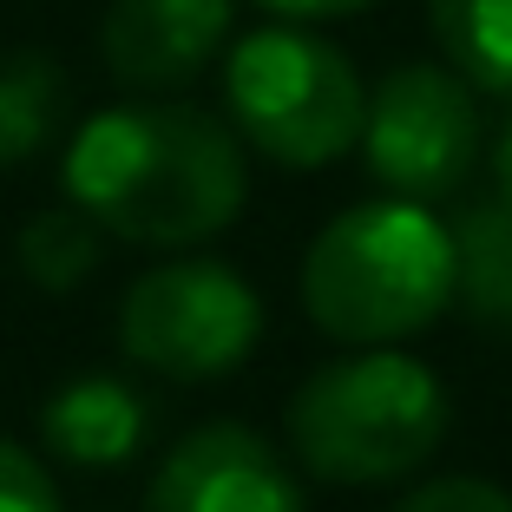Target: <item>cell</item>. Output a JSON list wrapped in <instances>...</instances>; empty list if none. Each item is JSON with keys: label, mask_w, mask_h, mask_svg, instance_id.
<instances>
[{"label": "cell", "mask_w": 512, "mask_h": 512, "mask_svg": "<svg viewBox=\"0 0 512 512\" xmlns=\"http://www.w3.org/2000/svg\"><path fill=\"white\" fill-rule=\"evenodd\" d=\"M151 512H309L296 473L237 421L197 427L151 480Z\"/></svg>", "instance_id": "obj_7"}, {"label": "cell", "mask_w": 512, "mask_h": 512, "mask_svg": "<svg viewBox=\"0 0 512 512\" xmlns=\"http://www.w3.org/2000/svg\"><path fill=\"white\" fill-rule=\"evenodd\" d=\"M493 171H499V197L512 204V119H506V132H499V151H493Z\"/></svg>", "instance_id": "obj_17"}, {"label": "cell", "mask_w": 512, "mask_h": 512, "mask_svg": "<svg viewBox=\"0 0 512 512\" xmlns=\"http://www.w3.org/2000/svg\"><path fill=\"white\" fill-rule=\"evenodd\" d=\"M368 165L394 197H447L480 158V106L453 66H401L375 86L362 125Z\"/></svg>", "instance_id": "obj_6"}, {"label": "cell", "mask_w": 512, "mask_h": 512, "mask_svg": "<svg viewBox=\"0 0 512 512\" xmlns=\"http://www.w3.org/2000/svg\"><path fill=\"white\" fill-rule=\"evenodd\" d=\"M66 119V73L46 53L0 60V165H27Z\"/></svg>", "instance_id": "obj_11"}, {"label": "cell", "mask_w": 512, "mask_h": 512, "mask_svg": "<svg viewBox=\"0 0 512 512\" xmlns=\"http://www.w3.org/2000/svg\"><path fill=\"white\" fill-rule=\"evenodd\" d=\"M447 434V394L414 355L362 348L322 368L289 401V447L302 467L342 486L401 480Z\"/></svg>", "instance_id": "obj_3"}, {"label": "cell", "mask_w": 512, "mask_h": 512, "mask_svg": "<svg viewBox=\"0 0 512 512\" xmlns=\"http://www.w3.org/2000/svg\"><path fill=\"white\" fill-rule=\"evenodd\" d=\"M66 197L106 237L184 250L243 211V145L197 106H112L73 132Z\"/></svg>", "instance_id": "obj_1"}, {"label": "cell", "mask_w": 512, "mask_h": 512, "mask_svg": "<svg viewBox=\"0 0 512 512\" xmlns=\"http://www.w3.org/2000/svg\"><path fill=\"white\" fill-rule=\"evenodd\" d=\"M0 512H60V493L27 447L0 440Z\"/></svg>", "instance_id": "obj_14"}, {"label": "cell", "mask_w": 512, "mask_h": 512, "mask_svg": "<svg viewBox=\"0 0 512 512\" xmlns=\"http://www.w3.org/2000/svg\"><path fill=\"white\" fill-rule=\"evenodd\" d=\"M263 309L256 289L224 263H171L132 283L119 309V342L138 368L171 381H204L224 375L250 355Z\"/></svg>", "instance_id": "obj_5"}, {"label": "cell", "mask_w": 512, "mask_h": 512, "mask_svg": "<svg viewBox=\"0 0 512 512\" xmlns=\"http://www.w3.org/2000/svg\"><path fill=\"white\" fill-rule=\"evenodd\" d=\"M224 99H230L237 132L263 158L296 165V171L335 165L342 151L362 145V125H368L362 73L348 66L342 46H329L302 20L256 27L230 46Z\"/></svg>", "instance_id": "obj_4"}, {"label": "cell", "mask_w": 512, "mask_h": 512, "mask_svg": "<svg viewBox=\"0 0 512 512\" xmlns=\"http://www.w3.org/2000/svg\"><path fill=\"white\" fill-rule=\"evenodd\" d=\"M20 270H27V283L46 289V296L79 289L99 270V224H92L79 204L73 211H40L20 230Z\"/></svg>", "instance_id": "obj_13"}, {"label": "cell", "mask_w": 512, "mask_h": 512, "mask_svg": "<svg viewBox=\"0 0 512 512\" xmlns=\"http://www.w3.org/2000/svg\"><path fill=\"white\" fill-rule=\"evenodd\" d=\"M145 427H151V407L138 401L132 381H112V375H79L40 407L46 447L60 460H73V467H119V460H132Z\"/></svg>", "instance_id": "obj_9"}, {"label": "cell", "mask_w": 512, "mask_h": 512, "mask_svg": "<svg viewBox=\"0 0 512 512\" xmlns=\"http://www.w3.org/2000/svg\"><path fill=\"white\" fill-rule=\"evenodd\" d=\"M453 250H460V296L473 316L493 329H512V204H473L453 224Z\"/></svg>", "instance_id": "obj_12"}, {"label": "cell", "mask_w": 512, "mask_h": 512, "mask_svg": "<svg viewBox=\"0 0 512 512\" xmlns=\"http://www.w3.org/2000/svg\"><path fill=\"white\" fill-rule=\"evenodd\" d=\"M230 40V0H112L99 20V53L112 79L138 92H178Z\"/></svg>", "instance_id": "obj_8"}, {"label": "cell", "mask_w": 512, "mask_h": 512, "mask_svg": "<svg viewBox=\"0 0 512 512\" xmlns=\"http://www.w3.org/2000/svg\"><path fill=\"white\" fill-rule=\"evenodd\" d=\"M256 7H270L276 20H342V14H362V7H375V0H256Z\"/></svg>", "instance_id": "obj_16"}, {"label": "cell", "mask_w": 512, "mask_h": 512, "mask_svg": "<svg viewBox=\"0 0 512 512\" xmlns=\"http://www.w3.org/2000/svg\"><path fill=\"white\" fill-rule=\"evenodd\" d=\"M394 512H512V493H499L493 480H434Z\"/></svg>", "instance_id": "obj_15"}, {"label": "cell", "mask_w": 512, "mask_h": 512, "mask_svg": "<svg viewBox=\"0 0 512 512\" xmlns=\"http://www.w3.org/2000/svg\"><path fill=\"white\" fill-rule=\"evenodd\" d=\"M427 20L453 73L512 99V0H427Z\"/></svg>", "instance_id": "obj_10"}, {"label": "cell", "mask_w": 512, "mask_h": 512, "mask_svg": "<svg viewBox=\"0 0 512 512\" xmlns=\"http://www.w3.org/2000/svg\"><path fill=\"white\" fill-rule=\"evenodd\" d=\"M460 296L453 230L421 197L342 211L302 256V309L335 342H401Z\"/></svg>", "instance_id": "obj_2"}]
</instances>
